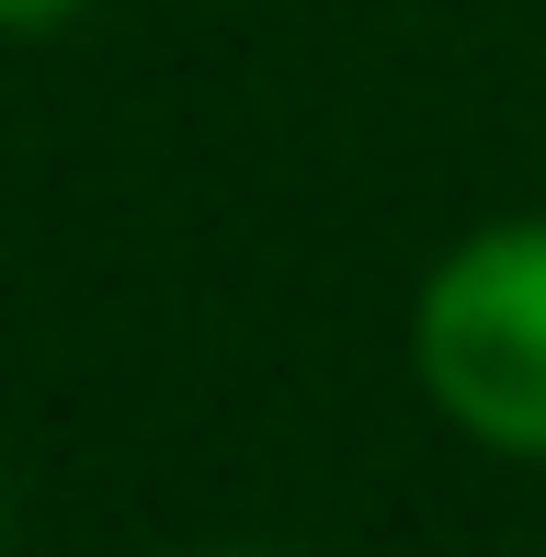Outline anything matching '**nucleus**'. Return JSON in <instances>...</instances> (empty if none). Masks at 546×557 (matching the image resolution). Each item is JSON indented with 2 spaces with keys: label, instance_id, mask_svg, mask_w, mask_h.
<instances>
[{
  "label": "nucleus",
  "instance_id": "f257e3e1",
  "mask_svg": "<svg viewBox=\"0 0 546 557\" xmlns=\"http://www.w3.org/2000/svg\"><path fill=\"white\" fill-rule=\"evenodd\" d=\"M410 387L501 467H546V216H489L410 285Z\"/></svg>",
  "mask_w": 546,
  "mask_h": 557
},
{
  "label": "nucleus",
  "instance_id": "f03ea898",
  "mask_svg": "<svg viewBox=\"0 0 546 557\" xmlns=\"http://www.w3.org/2000/svg\"><path fill=\"white\" fill-rule=\"evenodd\" d=\"M80 0H0V35H58Z\"/></svg>",
  "mask_w": 546,
  "mask_h": 557
},
{
  "label": "nucleus",
  "instance_id": "7ed1b4c3",
  "mask_svg": "<svg viewBox=\"0 0 546 557\" xmlns=\"http://www.w3.org/2000/svg\"><path fill=\"white\" fill-rule=\"evenodd\" d=\"M171 557H273V546H171Z\"/></svg>",
  "mask_w": 546,
  "mask_h": 557
},
{
  "label": "nucleus",
  "instance_id": "20e7f679",
  "mask_svg": "<svg viewBox=\"0 0 546 557\" xmlns=\"http://www.w3.org/2000/svg\"><path fill=\"white\" fill-rule=\"evenodd\" d=\"M0 557H12V478H0Z\"/></svg>",
  "mask_w": 546,
  "mask_h": 557
}]
</instances>
